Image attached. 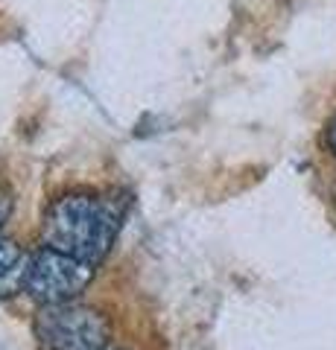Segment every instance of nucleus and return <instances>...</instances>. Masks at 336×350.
Returning <instances> with one entry per match:
<instances>
[{"mask_svg": "<svg viewBox=\"0 0 336 350\" xmlns=\"http://www.w3.org/2000/svg\"><path fill=\"white\" fill-rule=\"evenodd\" d=\"M126 202L91 193H68L50 204L44 219V243L85 262H103L120 231Z\"/></svg>", "mask_w": 336, "mask_h": 350, "instance_id": "nucleus-1", "label": "nucleus"}, {"mask_svg": "<svg viewBox=\"0 0 336 350\" xmlns=\"http://www.w3.org/2000/svg\"><path fill=\"white\" fill-rule=\"evenodd\" d=\"M36 336L44 350H105L112 330L100 310L64 301L41 306Z\"/></svg>", "mask_w": 336, "mask_h": 350, "instance_id": "nucleus-2", "label": "nucleus"}, {"mask_svg": "<svg viewBox=\"0 0 336 350\" xmlns=\"http://www.w3.org/2000/svg\"><path fill=\"white\" fill-rule=\"evenodd\" d=\"M94 280V266L79 257H70L64 251L44 245L29 257L27 292L41 306L44 304H64L79 298L82 289Z\"/></svg>", "mask_w": 336, "mask_h": 350, "instance_id": "nucleus-3", "label": "nucleus"}, {"mask_svg": "<svg viewBox=\"0 0 336 350\" xmlns=\"http://www.w3.org/2000/svg\"><path fill=\"white\" fill-rule=\"evenodd\" d=\"M29 257L24 254L15 239L0 237V298H12L21 289H27Z\"/></svg>", "mask_w": 336, "mask_h": 350, "instance_id": "nucleus-4", "label": "nucleus"}, {"mask_svg": "<svg viewBox=\"0 0 336 350\" xmlns=\"http://www.w3.org/2000/svg\"><path fill=\"white\" fill-rule=\"evenodd\" d=\"M9 213H12V199H9V193H6V190H0V231H3V225H6Z\"/></svg>", "mask_w": 336, "mask_h": 350, "instance_id": "nucleus-5", "label": "nucleus"}, {"mask_svg": "<svg viewBox=\"0 0 336 350\" xmlns=\"http://www.w3.org/2000/svg\"><path fill=\"white\" fill-rule=\"evenodd\" d=\"M324 140H328V149L336 155V114L331 117V123H328V131H324Z\"/></svg>", "mask_w": 336, "mask_h": 350, "instance_id": "nucleus-6", "label": "nucleus"}, {"mask_svg": "<svg viewBox=\"0 0 336 350\" xmlns=\"http://www.w3.org/2000/svg\"><path fill=\"white\" fill-rule=\"evenodd\" d=\"M333 204H336V181H333Z\"/></svg>", "mask_w": 336, "mask_h": 350, "instance_id": "nucleus-7", "label": "nucleus"}, {"mask_svg": "<svg viewBox=\"0 0 336 350\" xmlns=\"http://www.w3.org/2000/svg\"><path fill=\"white\" fill-rule=\"evenodd\" d=\"M105 350H108V347H105Z\"/></svg>", "mask_w": 336, "mask_h": 350, "instance_id": "nucleus-8", "label": "nucleus"}]
</instances>
